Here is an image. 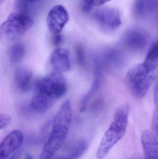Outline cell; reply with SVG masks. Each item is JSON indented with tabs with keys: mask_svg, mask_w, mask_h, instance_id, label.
<instances>
[{
	"mask_svg": "<svg viewBox=\"0 0 158 159\" xmlns=\"http://www.w3.org/2000/svg\"><path fill=\"white\" fill-rule=\"evenodd\" d=\"M66 90V82L62 73L53 72L35 82L31 107L37 113H45Z\"/></svg>",
	"mask_w": 158,
	"mask_h": 159,
	"instance_id": "1",
	"label": "cell"
},
{
	"mask_svg": "<svg viewBox=\"0 0 158 159\" xmlns=\"http://www.w3.org/2000/svg\"><path fill=\"white\" fill-rule=\"evenodd\" d=\"M72 116L70 101L66 100L54 118L50 135L39 159H52L64 145L68 134Z\"/></svg>",
	"mask_w": 158,
	"mask_h": 159,
	"instance_id": "2",
	"label": "cell"
},
{
	"mask_svg": "<svg viewBox=\"0 0 158 159\" xmlns=\"http://www.w3.org/2000/svg\"><path fill=\"white\" fill-rule=\"evenodd\" d=\"M158 76V64L144 62L134 65L128 70L126 82L132 95L141 99L146 95Z\"/></svg>",
	"mask_w": 158,
	"mask_h": 159,
	"instance_id": "3",
	"label": "cell"
},
{
	"mask_svg": "<svg viewBox=\"0 0 158 159\" xmlns=\"http://www.w3.org/2000/svg\"><path fill=\"white\" fill-rule=\"evenodd\" d=\"M130 108L123 106L115 112L112 123L105 133L96 152V158H104L111 148L123 137L128 125Z\"/></svg>",
	"mask_w": 158,
	"mask_h": 159,
	"instance_id": "4",
	"label": "cell"
},
{
	"mask_svg": "<svg viewBox=\"0 0 158 159\" xmlns=\"http://www.w3.org/2000/svg\"><path fill=\"white\" fill-rule=\"evenodd\" d=\"M32 19L23 13H13L0 26V40L10 42L21 37L33 24Z\"/></svg>",
	"mask_w": 158,
	"mask_h": 159,
	"instance_id": "5",
	"label": "cell"
},
{
	"mask_svg": "<svg viewBox=\"0 0 158 159\" xmlns=\"http://www.w3.org/2000/svg\"><path fill=\"white\" fill-rule=\"evenodd\" d=\"M94 18L101 28L109 31L117 30L122 24L119 11L115 8L99 9L95 13Z\"/></svg>",
	"mask_w": 158,
	"mask_h": 159,
	"instance_id": "6",
	"label": "cell"
},
{
	"mask_svg": "<svg viewBox=\"0 0 158 159\" xmlns=\"http://www.w3.org/2000/svg\"><path fill=\"white\" fill-rule=\"evenodd\" d=\"M69 16L66 9L61 5L55 6L48 13L47 24L52 33L59 34L68 22Z\"/></svg>",
	"mask_w": 158,
	"mask_h": 159,
	"instance_id": "7",
	"label": "cell"
},
{
	"mask_svg": "<svg viewBox=\"0 0 158 159\" xmlns=\"http://www.w3.org/2000/svg\"><path fill=\"white\" fill-rule=\"evenodd\" d=\"M23 134L15 130L7 134L0 143V159H7L22 144Z\"/></svg>",
	"mask_w": 158,
	"mask_h": 159,
	"instance_id": "8",
	"label": "cell"
},
{
	"mask_svg": "<svg viewBox=\"0 0 158 159\" xmlns=\"http://www.w3.org/2000/svg\"><path fill=\"white\" fill-rule=\"evenodd\" d=\"M50 63L53 72L62 73L71 68L70 53L65 48H57L54 50L50 58Z\"/></svg>",
	"mask_w": 158,
	"mask_h": 159,
	"instance_id": "9",
	"label": "cell"
},
{
	"mask_svg": "<svg viewBox=\"0 0 158 159\" xmlns=\"http://www.w3.org/2000/svg\"><path fill=\"white\" fill-rule=\"evenodd\" d=\"M148 42L147 34L143 31L130 30L123 36V42L126 47L132 50H141L145 47Z\"/></svg>",
	"mask_w": 158,
	"mask_h": 159,
	"instance_id": "10",
	"label": "cell"
},
{
	"mask_svg": "<svg viewBox=\"0 0 158 159\" xmlns=\"http://www.w3.org/2000/svg\"><path fill=\"white\" fill-rule=\"evenodd\" d=\"M141 140L145 159H158L157 136L151 131L145 130L141 134Z\"/></svg>",
	"mask_w": 158,
	"mask_h": 159,
	"instance_id": "11",
	"label": "cell"
},
{
	"mask_svg": "<svg viewBox=\"0 0 158 159\" xmlns=\"http://www.w3.org/2000/svg\"><path fill=\"white\" fill-rule=\"evenodd\" d=\"M15 82L19 89L23 92L30 90L32 87V74L29 69L19 67L15 73Z\"/></svg>",
	"mask_w": 158,
	"mask_h": 159,
	"instance_id": "12",
	"label": "cell"
},
{
	"mask_svg": "<svg viewBox=\"0 0 158 159\" xmlns=\"http://www.w3.org/2000/svg\"><path fill=\"white\" fill-rule=\"evenodd\" d=\"M88 146V143L86 140H79L73 145L66 157L69 159H79L86 151Z\"/></svg>",
	"mask_w": 158,
	"mask_h": 159,
	"instance_id": "13",
	"label": "cell"
},
{
	"mask_svg": "<svg viewBox=\"0 0 158 159\" xmlns=\"http://www.w3.org/2000/svg\"><path fill=\"white\" fill-rule=\"evenodd\" d=\"M100 85V79L98 78H96L90 89L82 99L80 104V111L81 112H84L86 110L89 102L99 89Z\"/></svg>",
	"mask_w": 158,
	"mask_h": 159,
	"instance_id": "14",
	"label": "cell"
},
{
	"mask_svg": "<svg viewBox=\"0 0 158 159\" xmlns=\"http://www.w3.org/2000/svg\"><path fill=\"white\" fill-rule=\"evenodd\" d=\"M25 54V48L21 44H16L10 49V60L13 63H17L21 61Z\"/></svg>",
	"mask_w": 158,
	"mask_h": 159,
	"instance_id": "15",
	"label": "cell"
},
{
	"mask_svg": "<svg viewBox=\"0 0 158 159\" xmlns=\"http://www.w3.org/2000/svg\"><path fill=\"white\" fill-rule=\"evenodd\" d=\"M153 0H137L135 4V11L139 15L147 14L151 11Z\"/></svg>",
	"mask_w": 158,
	"mask_h": 159,
	"instance_id": "16",
	"label": "cell"
},
{
	"mask_svg": "<svg viewBox=\"0 0 158 159\" xmlns=\"http://www.w3.org/2000/svg\"><path fill=\"white\" fill-rule=\"evenodd\" d=\"M158 48L157 42H155L149 48L146 57L145 61L158 64Z\"/></svg>",
	"mask_w": 158,
	"mask_h": 159,
	"instance_id": "17",
	"label": "cell"
},
{
	"mask_svg": "<svg viewBox=\"0 0 158 159\" xmlns=\"http://www.w3.org/2000/svg\"><path fill=\"white\" fill-rule=\"evenodd\" d=\"M11 122V117L9 115L0 114V130L7 127Z\"/></svg>",
	"mask_w": 158,
	"mask_h": 159,
	"instance_id": "18",
	"label": "cell"
},
{
	"mask_svg": "<svg viewBox=\"0 0 158 159\" xmlns=\"http://www.w3.org/2000/svg\"><path fill=\"white\" fill-rule=\"evenodd\" d=\"M84 3L91 7H97L102 5L111 0H82Z\"/></svg>",
	"mask_w": 158,
	"mask_h": 159,
	"instance_id": "19",
	"label": "cell"
},
{
	"mask_svg": "<svg viewBox=\"0 0 158 159\" xmlns=\"http://www.w3.org/2000/svg\"><path fill=\"white\" fill-rule=\"evenodd\" d=\"M152 128H153L154 134L157 136L158 134V111L157 109H156L154 112V116L153 118V121H152Z\"/></svg>",
	"mask_w": 158,
	"mask_h": 159,
	"instance_id": "20",
	"label": "cell"
},
{
	"mask_svg": "<svg viewBox=\"0 0 158 159\" xmlns=\"http://www.w3.org/2000/svg\"><path fill=\"white\" fill-rule=\"evenodd\" d=\"M77 55L78 57V60H79V62L81 64L83 65L85 62L84 60V53H83V49L81 47H79L77 48Z\"/></svg>",
	"mask_w": 158,
	"mask_h": 159,
	"instance_id": "21",
	"label": "cell"
},
{
	"mask_svg": "<svg viewBox=\"0 0 158 159\" xmlns=\"http://www.w3.org/2000/svg\"><path fill=\"white\" fill-rule=\"evenodd\" d=\"M62 41V36L59 34H55L54 37L53 38V43L55 45L58 46L60 43Z\"/></svg>",
	"mask_w": 158,
	"mask_h": 159,
	"instance_id": "22",
	"label": "cell"
},
{
	"mask_svg": "<svg viewBox=\"0 0 158 159\" xmlns=\"http://www.w3.org/2000/svg\"><path fill=\"white\" fill-rule=\"evenodd\" d=\"M155 93H154V94H155V101L156 102V105H157V101H158V89H157V84H156V87L155 89Z\"/></svg>",
	"mask_w": 158,
	"mask_h": 159,
	"instance_id": "23",
	"label": "cell"
},
{
	"mask_svg": "<svg viewBox=\"0 0 158 159\" xmlns=\"http://www.w3.org/2000/svg\"><path fill=\"white\" fill-rule=\"evenodd\" d=\"M23 159H33V157L31 154L28 153V154H26Z\"/></svg>",
	"mask_w": 158,
	"mask_h": 159,
	"instance_id": "24",
	"label": "cell"
},
{
	"mask_svg": "<svg viewBox=\"0 0 158 159\" xmlns=\"http://www.w3.org/2000/svg\"><path fill=\"white\" fill-rule=\"evenodd\" d=\"M18 155L17 154H14L13 156H11L8 159H17Z\"/></svg>",
	"mask_w": 158,
	"mask_h": 159,
	"instance_id": "25",
	"label": "cell"
},
{
	"mask_svg": "<svg viewBox=\"0 0 158 159\" xmlns=\"http://www.w3.org/2000/svg\"><path fill=\"white\" fill-rule=\"evenodd\" d=\"M36 1V0H22L23 3L28 2H34V1Z\"/></svg>",
	"mask_w": 158,
	"mask_h": 159,
	"instance_id": "26",
	"label": "cell"
},
{
	"mask_svg": "<svg viewBox=\"0 0 158 159\" xmlns=\"http://www.w3.org/2000/svg\"><path fill=\"white\" fill-rule=\"evenodd\" d=\"M69 159L67 157H59L57 159Z\"/></svg>",
	"mask_w": 158,
	"mask_h": 159,
	"instance_id": "27",
	"label": "cell"
}]
</instances>
